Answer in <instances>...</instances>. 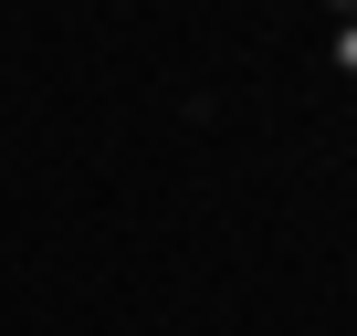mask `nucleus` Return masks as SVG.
I'll return each instance as SVG.
<instances>
[{
  "label": "nucleus",
  "instance_id": "nucleus-1",
  "mask_svg": "<svg viewBox=\"0 0 357 336\" xmlns=\"http://www.w3.org/2000/svg\"><path fill=\"white\" fill-rule=\"evenodd\" d=\"M336 74H357V22H336Z\"/></svg>",
  "mask_w": 357,
  "mask_h": 336
},
{
  "label": "nucleus",
  "instance_id": "nucleus-2",
  "mask_svg": "<svg viewBox=\"0 0 357 336\" xmlns=\"http://www.w3.org/2000/svg\"><path fill=\"white\" fill-rule=\"evenodd\" d=\"M326 11H336V22H357V0H326Z\"/></svg>",
  "mask_w": 357,
  "mask_h": 336
}]
</instances>
